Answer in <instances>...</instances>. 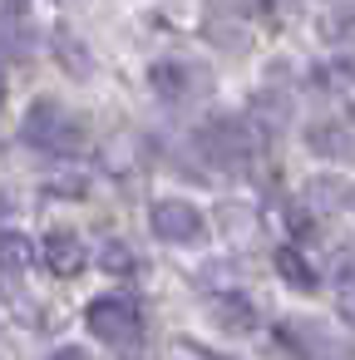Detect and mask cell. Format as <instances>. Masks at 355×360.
Returning <instances> with one entry per match:
<instances>
[{
    "mask_svg": "<svg viewBox=\"0 0 355 360\" xmlns=\"http://www.w3.org/2000/svg\"><path fill=\"white\" fill-rule=\"evenodd\" d=\"M25 139H30V143H40V148H55V153H70V148H79V143H84L79 124H75L60 104H50V99H40V104L25 114Z\"/></svg>",
    "mask_w": 355,
    "mask_h": 360,
    "instance_id": "1",
    "label": "cell"
},
{
    "mask_svg": "<svg viewBox=\"0 0 355 360\" xmlns=\"http://www.w3.org/2000/svg\"><path fill=\"white\" fill-rule=\"evenodd\" d=\"M89 330L104 335V340H114V345H124V340L138 335V306L129 296H99L89 306Z\"/></svg>",
    "mask_w": 355,
    "mask_h": 360,
    "instance_id": "2",
    "label": "cell"
},
{
    "mask_svg": "<svg viewBox=\"0 0 355 360\" xmlns=\"http://www.w3.org/2000/svg\"><path fill=\"white\" fill-rule=\"evenodd\" d=\"M153 232L163 237V242H193L198 232H202V217H198V207L193 202H153Z\"/></svg>",
    "mask_w": 355,
    "mask_h": 360,
    "instance_id": "3",
    "label": "cell"
},
{
    "mask_svg": "<svg viewBox=\"0 0 355 360\" xmlns=\"http://www.w3.org/2000/svg\"><path fill=\"white\" fill-rule=\"evenodd\" d=\"M153 89L158 94H168V99H183L188 89H193V79H202V70H193V65H153Z\"/></svg>",
    "mask_w": 355,
    "mask_h": 360,
    "instance_id": "4",
    "label": "cell"
},
{
    "mask_svg": "<svg viewBox=\"0 0 355 360\" xmlns=\"http://www.w3.org/2000/svg\"><path fill=\"white\" fill-rule=\"evenodd\" d=\"M306 143H311L316 153H325V158H350V163H355V139H350L345 129H330V124H325V129H311Z\"/></svg>",
    "mask_w": 355,
    "mask_h": 360,
    "instance_id": "5",
    "label": "cell"
},
{
    "mask_svg": "<svg viewBox=\"0 0 355 360\" xmlns=\"http://www.w3.org/2000/svg\"><path fill=\"white\" fill-rule=\"evenodd\" d=\"M45 247H50V266H55L60 276H65V271H79V237H75V232H50Z\"/></svg>",
    "mask_w": 355,
    "mask_h": 360,
    "instance_id": "6",
    "label": "cell"
},
{
    "mask_svg": "<svg viewBox=\"0 0 355 360\" xmlns=\"http://www.w3.org/2000/svg\"><path fill=\"white\" fill-rule=\"evenodd\" d=\"M30 262V242L11 237V232H0V271H20Z\"/></svg>",
    "mask_w": 355,
    "mask_h": 360,
    "instance_id": "7",
    "label": "cell"
},
{
    "mask_svg": "<svg viewBox=\"0 0 355 360\" xmlns=\"http://www.w3.org/2000/svg\"><path fill=\"white\" fill-rule=\"evenodd\" d=\"M281 271L291 276V281H301V286H311V266H301L291 252H281Z\"/></svg>",
    "mask_w": 355,
    "mask_h": 360,
    "instance_id": "8",
    "label": "cell"
},
{
    "mask_svg": "<svg viewBox=\"0 0 355 360\" xmlns=\"http://www.w3.org/2000/svg\"><path fill=\"white\" fill-rule=\"evenodd\" d=\"M330 35H355V11H350V20H330Z\"/></svg>",
    "mask_w": 355,
    "mask_h": 360,
    "instance_id": "9",
    "label": "cell"
},
{
    "mask_svg": "<svg viewBox=\"0 0 355 360\" xmlns=\"http://www.w3.org/2000/svg\"><path fill=\"white\" fill-rule=\"evenodd\" d=\"M55 360H89V355H84V350H79V345H70V350H60V355H55Z\"/></svg>",
    "mask_w": 355,
    "mask_h": 360,
    "instance_id": "10",
    "label": "cell"
},
{
    "mask_svg": "<svg viewBox=\"0 0 355 360\" xmlns=\"http://www.w3.org/2000/svg\"><path fill=\"white\" fill-rule=\"evenodd\" d=\"M0 6H11V11H20V6H25V0H0Z\"/></svg>",
    "mask_w": 355,
    "mask_h": 360,
    "instance_id": "11",
    "label": "cell"
}]
</instances>
